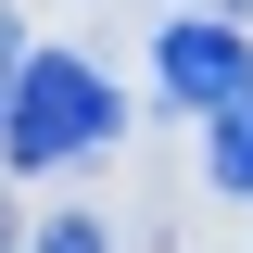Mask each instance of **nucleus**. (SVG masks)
<instances>
[{
    "instance_id": "1",
    "label": "nucleus",
    "mask_w": 253,
    "mask_h": 253,
    "mask_svg": "<svg viewBox=\"0 0 253 253\" xmlns=\"http://www.w3.org/2000/svg\"><path fill=\"white\" fill-rule=\"evenodd\" d=\"M114 139V89H101V63L76 51H26V76H13V114H0V165L13 177H38V165H76Z\"/></svg>"
},
{
    "instance_id": "2",
    "label": "nucleus",
    "mask_w": 253,
    "mask_h": 253,
    "mask_svg": "<svg viewBox=\"0 0 253 253\" xmlns=\"http://www.w3.org/2000/svg\"><path fill=\"white\" fill-rule=\"evenodd\" d=\"M152 63H165V89H177L190 114L253 101V38H241V26H215V13H177V26L152 38Z\"/></svg>"
},
{
    "instance_id": "3",
    "label": "nucleus",
    "mask_w": 253,
    "mask_h": 253,
    "mask_svg": "<svg viewBox=\"0 0 253 253\" xmlns=\"http://www.w3.org/2000/svg\"><path fill=\"white\" fill-rule=\"evenodd\" d=\"M203 177L253 203V101H228V114H203Z\"/></svg>"
},
{
    "instance_id": "4",
    "label": "nucleus",
    "mask_w": 253,
    "mask_h": 253,
    "mask_svg": "<svg viewBox=\"0 0 253 253\" xmlns=\"http://www.w3.org/2000/svg\"><path fill=\"white\" fill-rule=\"evenodd\" d=\"M38 253H114V241H101V215H51V228H38Z\"/></svg>"
},
{
    "instance_id": "5",
    "label": "nucleus",
    "mask_w": 253,
    "mask_h": 253,
    "mask_svg": "<svg viewBox=\"0 0 253 253\" xmlns=\"http://www.w3.org/2000/svg\"><path fill=\"white\" fill-rule=\"evenodd\" d=\"M13 76H26V26H13V0H0V114H13Z\"/></svg>"
},
{
    "instance_id": "6",
    "label": "nucleus",
    "mask_w": 253,
    "mask_h": 253,
    "mask_svg": "<svg viewBox=\"0 0 253 253\" xmlns=\"http://www.w3.org/2000/svg\"><path fill=\"white\" fill-rule=\"evenodd\" d=\"M0 253H13V215H0Z\"/></svg>"
}]
</instances>
